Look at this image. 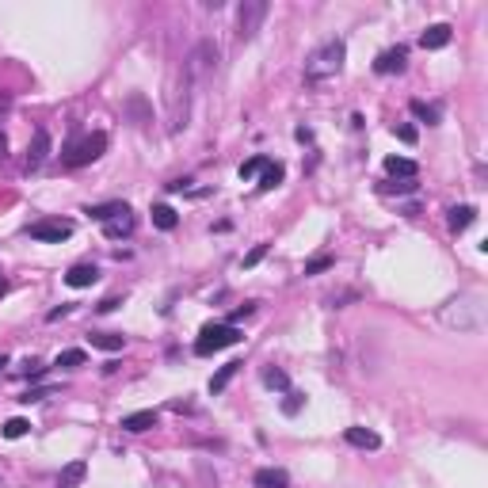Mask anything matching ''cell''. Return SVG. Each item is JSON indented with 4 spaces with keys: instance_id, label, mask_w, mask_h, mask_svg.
<instances>
[{
    "instance_id": "1",
    "label": "cell",
    "mask_w": 488,
    "mask_h": 488,
    "mask_svg": "<svg viewBox=\"0 0 488 488\" xmlns=\"http://www.w3.org/2000/svg\"><path fill=\"white\" fill-rule=\"evenodd\" d=\"M443 324L458 328V332H477V328H484V294L465 290V294L454 298V302H446Z\"/></svg>"
},
{
    "instance_id": "2",
    "label": "cell",
    "mask_w": 488,
    "mask_h": 488,
    "mask_svg": "<svg viewBox=\"0 0 488 488\" xmlns=\"http://www.w3.org/2000/svg\"><path fill=\"white\" fill-rule=\"evenodd\" d=\"M218 61H221V50H218V42H214V39H202V42L191 50V54H187L180 80H187V84H191V88H202V84L210 80V73L218 69Z\"/></svg>"
},
{
    "instance_id": "3",
    "label": "cell",
    "mask_w": 488,
    "mask_h": 488,
    "mask_svg": "<svg viewBox=\"0 0 488 488\" xmlns=\"http://www.w3.org/2000/svg\"><path fill=\"white\" fill-rule=\"evenodd\" d=\"M343 58H347V46H343V39L324 42L321 50H313V58L305 61V80H324V77H336V73L343 69Z\"/></svg>"
},
{
    "instance_id": "4",
    "label": "cell",
    "mask_w": 488,
    "mask_h": 488,
    "mask_svg": "<svg viewBox=\"0 0 488 488\" xmlns=\"http://www.w3.org/2000/svg\"><path fill=\"white\" fill-rule=\"evenodd\" d=\"M103 149H107V134H99V130H96V134H84L80 142H73V145L61 153V164H65V168H84V164L99 161Z\"/></svg>"
},
{
    "instance_id": "5",
    "label": "cell",
    "mask_w": 488,
    "mask_h": 488,
    "mask_svg": "<svg viewBox=\"0 0 488 488\" xmlns=\"http://www.w3.org/2000/svg\"><path fill=\"white\" fill-rule=\"evenodd\" d=\"M233 343H240V328L237 324H206L199 332V340H195V355H214V351L233 347Z\"/></svg>"
},
{
    "instance_id": "6",
    "label": "cell",
    "mask_w": 488,
    "mask_h": 488,
    "mask_svg": "<svg viewBox=\"0 0 488 488\" xmlns=\"http://www.w3.org/2000/svg\"><path fill=\"white\" fill-rule=\"evenodd\" d=\"M267 12H271L267 0H244V4L237 8V39L240 42L256 39V31H260V23L267 20Z\"/></svg>"
},
{
    "instance_id": "7",
    "label": "cell",
    "mask_w": 488,
    "mask_h": 488,
    "mask_svg": "<svg viewBox=\"0 0 488 488\" xmlns=\"http://www.w3.org/2000/svg\"><path fill=\"white\" fill-rule=\"evenodd\" d=\"M27 233H31V240L61 244V240H69V237H73V221H65V218H46V221H35Z\"/></svg>"
},
{
    "instance_id": "8",
    "label": "cell",
    "mask_w": 488,
    "mask_h": 488,
    "mask_svg": "<svg viewBox=\"0 0 488 488\" xmlns=\"http://www.w3.org/2000/svg\"><path fill=\"white\" fill-rule=\"evenodd\" d=\"M405 65H408V50L405 46H393V50H382L378 58H374V73L389 77V73H405Z\"/></svg>"
},
{
    "instance_id": "9",
    "label": "cell",
    "mask_w": 488,
    "mask_h": 488,
    "mask_svg": "<svg viewBox=\"0 0 488 488\" xmlns=\"http://www.w3.org/2000/svg\"><path fill=\"white\" fill-rule=\"evenodd\" d=\"M157 420H161V412H157V408H142V412H130V416H122V431H134V435H142V431L157 427Z\"/></svg>"
},
{
    "instance_id": "10",
    "label": "cell",
    "mask_w": 488,
    "mask_h": 488,
    "mask_svg": "<svg viewBox=\"0 0 488 488\" xmlns=\"http://www.w3.org/2000/svg\"><path fill=\"white\" fill-rule=\"evenodd\" d=\"M99 279V267L96 264H73L69 267V275H65V283H69L73 290H84V286H92Z\"/></svg>"
},
{
    "instance_id": "11",
    "label": "cell",
    "mask_w": 488,
    "mask_h": 488,
    "mask_svg": "<svg viewBox=\"0 0 488 488\" xmlns=\"http://www.w3.org/2000/svg\"><path fill=\"white\" fill-rule=\"evenodd\" d=\"M46 157H50V134L39 126V130H35V142L27 145V168H39Z\"/></svg>"
},
{
    "instance_id": "12",
    "label": "cell",
    "mask_w": 488,
    "mask_h": 488,
    "mask_svg": "<svg viewBox=\"0 0 488 488\" xmlns=\"http://www.w3.org/2000/svg\"><path fill=\"white\" fill-rule=\"evenodd\" d=\"M84 214H88L92 221H103V225H107V221L122 218V214H130V206H126V202H96V206H88Z\"/></svg>"
},
{
    "instance_id": "13",
    "label": "cell",
    "mask_w": 488,
    "mask_h": 488,
    "mask_svg": "<svg viewBox=\"0 0 488 488\" xmlns=\"http://www.w3.org/2000/svg\"><path fill=\"white\" fill-rule=\"evenodd\" d=\"M343 439L351 446H359V450H378L382 446V435H378V431H370V427H347Z\"/></svg>"
},
{
    "instance_id": "14",
    "label": "cell",
    "mask_w": 488,
    "mask_h": 488,
    "mask_svg": "<svg viewBox=\"0 0 488 488\" xmlns=\"http://www.w3.org/2000/svg\"><path fill=\"white\" fill-rule=\"evenodd\" d=\"M252 484H256V488H290V477H286V469L267 465V469H256Z\"/></svg>"
},
{
    "instance_id": "15",
    "label": "cell",
    "mask_w": 488,
    "mask_h": 488,
    "mask_svg": "<svg viewBox=\"0 0 488 488\" xmlns=\"http://www.w3.org/2000/svg\"><path fill=\"white\" fill-rule=\"evenodd\" d=\"M450 42V23H431L424 35H420V46L424 50H443V46Z\"/></svg>"
},
{
    "instance_id": "16",
    "label": "cell",
    "mask_w": 488,
    "mask_h": 488,
    "mask_svg": "<svg viewBox=\"0 0 488 488\" xmlns=\"http://www.w3.org/2000/svg\"><path fill=\"white\" fill-rule=\"evenodd\" d=\"M473 221H477V210H473V206H454V210H450V218H446L450 233H465Z\"/></svg>"
},
{
    "instance_id": "17",
    "label": "cell",
    "mask_w": 488,
    "mask_h": 488,
    "mask_svg": "<svg viewBox=\"0 0 488 488\" xmlns=\"http://www.w3.org/2000/svg\"><path fill=\"white\" fill-rule=\"evenodd\" d=\"M386 172L389 176H401V180H416V161H408V157H386Z\"/></svg>"
},
{
    "instance_id": "18",
    "label": "cell",
    "mask_w": 488,
    "mask_h": 488,
    "mask_svg": "<svg viewBox=\"0 0 488 488\" xmlns=\"http://www.w3.org/2000/svg\"><path fill=\"white\" fill-rule=\"evenodd\" d=\"M153 225H157V229H164V233H172L176 225H180V214H176L172 206L157 202V206H153Z\"/></svg>"
},
{
    "instance_id": "19",
    "label": "cell",
    "mask_w": 488,
    "mask_h": 488,
    "mask_svg": "<svg viewBox=\"0 0 488 488\" xmlns=\"http://www.w3.org/2000/svg\"><path fill=\"white\" fill-rule=\"evenodd\" d=\"M84 473H88V465H84V462H69L61 469V477H58V488H77L84 481Z\"/></svg>"
},
{
    "instance_id": "20",
    "label": "cell",
    "mask_w": 488,
    "mask_h": 488,
    "mask_svg": "<svg viewBox=\"0 0 488 488\" xmlns=\"http://www.w3.org/2000/svg\"><path fill=\"white\" fill-rule=\"evenodd\" d=\"M283 176H286L283 164H271V161H267L264 172H260V191H275V187L283 183Z\"/></svg>"
},
{
    "instance_id": "21",
    "label": "cell",
    "mask_w": 488,
    "mask_h": 488,
    "mask_svg": "<svg viewBox=\"0 0 488 488\" xmlns=\"http://www.w3.org/2000/svg\"><path fill=\"white\" fill-rule=\"evenodd\" d=\"M88 340H92V347H99V351H122L126 336H115V332H92Z\"/></svg>"
},
{
    "instance_id": "22",
    "label": "cell",
    "mask_w": 488,
    "mask_h": 488,
    "mask_svg": "<svg viewBox=\"0 0 488 488\" xmlns=\"http://www.w3.org/2000/svg\"><path fill=\"white\" fill-rule=\"evenodd\" d=\"M103 233H107L111 240H115V237H130V233H134V218H130V214H122V218L103 225Z\"/></svg>"
},
{
    "instance_id": "23",
    "label": "cell",
    "mask_w": 488,
    "mask_h": 488,
    "mask_svg": "<svg viewBox=\"0 0 488 488\" xmlns=\"http://www.w3.org/2000/svg\"><path fill=\"white\" fill-rule=\"evenodd\" d=\"M408 111H412V115H416L420 122H427V126H435V122H439V107H431V103H424V99H412Z\"/></svg>"
},
{
    "instance_id": "24",
    "label": "cell",
    "mask_w": 488,
    "mask_h": 488,
    "mask_svg": "<svg viewBox=\"0 0 488 488\" xmlns=\"http://www.w3.org/2000/svg\"><path fill=\"white\" fill-rule=\"evenodd\" d=\"M240 370V362H225L221 366V370L218 374H214V378H210V393H221L225 386H229V382H233V374H237Z\"/></svg>"
},
{
    "instance_id": "25",
    "label": "cell",
    "mask_w": 488,
    "mask_h": 488,
    "mask_svg": "<svg viewBox=\"0 0 488 488\" xmlns=\"http://www.w3.org/2000/svg\"><path fill=\"white\" fill-rule=\"evenodd\" d=\"M126 107H130V111H134V118H138V126H145V122H149V107H145V96H142V92H134V96H130V99H126Z\"/></svg>"
},
{
    "instance_id": "26",
    "label": "cell",
    "mask_w": 488,
    "mask_h": 488,
    "mask_svg": "<svg viewBox=\"0 0 488 488\" xmlns=\"http://www.w3.org/2000/svg\"><path fill=\"white\" fill-rule=\"evenodd\" d=\"M88 362V355L80 351V347H69V351L58 355V366H65V370H73V366H84Z\"/></svg>"
},
{
    "instance_id": "27",
    "label": "cell",
    "mask_w": 488,
    "mask_h": 488,
    "mask_svg": "<svg viewBox=\"0 0 488 488\" xmlns=\"http://www.w3.org/2000/svg\"><path fill=\"white\" fill-rule=\"evenodd\" d=\"M264 386H271V389H286V386H290L286 370H279V366H267V370H264Z\"/></svg>"
},
{
    "instance_id": "28",
    "label": "cell",
    "mask_w": 488,
    "mask_h": 488,
    "mask_svg": "<svg viewBox=\"0 0 488 488\" xmlns=\"http://www.w3.org/2000/svg\"><path fill=\"white\" fill-rule=\"evenodd\" d=\"M0 431H4V439H23L27 431H31V424H27V420H20V416H16V420H8V424L0 427Z\"/></svg>"
},
{
    "instance_id": "29",
    "label": "cell",
    "mask_w": 488,
    "mask_h": 488,
    "mask_svg": "<svg viewBox=\"0 0 488 488\" xmlns=\"http://www.w3.org/2000/svg\"><path fill=\"white\" fill-rule=\"evenodd\" d=\"M302 405H305V393L290 389V393H286V401H283V412H286V416H298V412H302Z\"/></svg>"
},
{
    "instance_id": "30",
    "label": "cell",
    "mask_w": 488,
    "mask_h": 488,
    "mask_svg": "<svg viewBox=\"0 0 488 488\" xmlns=\"http://www.w3.org/2000/svg\"><path fill=\"white\" fill-rule=\"evenodd\" d=\"M264 157H252V161H244L240 164V180H248V176H256V172H264Z\"/></svg>"
},
{
    "instance_id": "31",
    "label": "cell",
    "mask_w": 488,
    "mask_h": 488,
    "mask_svg": "<svg viewBox=\"0 0 488 488\" xmlns=\"http://www.w3.org/2000/svg\"><path fill=\"white\" fill-rule=\"evenodd\" d=\"M332 267V256H317V260H309L305 264V275H321V271Z\"/></svg>"
},
{
    "instance_id": "32",
    "label": "cell",
    "mask_w": 488,
    "mask_h": 488,
    "mask_svg": "<svg viewBox=\"0 0 488 488\" xmlns=\"http://www.w3.org/2000/svg\"><path fill=\"white\" fill-rule=\"evenodd\" d=\"M252 313H256V302H244L240 309H233V317L225 324H237V321H244V317H252Z\"/></svg>"
},
{
    "instance_id": "33",
    "label": "cell",
    "mask_w": 488,
    "mask_h": 488,
    "mask_svg": "<svg viewBox=\"0 0 488 488\" xmlns=\"http://www.w3.org/2000/svg\"><path fill=\"white\" fill-rule=\"evenodd\" d=\"M264 256H267V244H256V248H252L248 256H244V267H256Z\"/></svg>"
},
{
    "instance_id": "34",
    "label": "cell",
    "mask_w": 488,
    "mask_h": 488,
    "mask_svg": "<svg viewBox=\"0 0 488 488\" xmlns=\"http://www.w3.org/2000/svg\"><path fill=\"white\" fill-rule=\"evenodd\" d=\"M382 191H386V195H393V191L408 195V191H416V183H412V180H405V183H382Z\"/></svg>"
},
{
    "instance_id": "35",
    "label": "cell",
    "mask_w": 488,
    "mask_h": 488,
    "mask_svg": "<svg viewBox=\"0 0 488 488\" xmlns=\"http://www.w3.org/2000/svg\"><path fill=\"white\" fill-rule=\"evenodd\" d=\"M393 134H397L405 145H416V130H412V126H393Z\"/></svg>"
},
{
    "instance_id": "36",
    "label": "cell",
    "mask_w": 488,
    "mask_h": 488,
    "mask_svg": "<svg viewBox=\"0 0 488 488\" xmlns=\"http://www.w3.org/2000/svg\"><path fill=\"white\" fill-rule=\"evenodd\" d=\"M42 397H50V389H27L20 401H23V405H35V401H42Z\"/></svg>"
},
{
    "instance_id": "37",
    "label": "cell",
    "mask_w": 488,
    "mask_h": 488,
    "mask_svg": "<svg viewBox=\"0 0 488 488\" xmlns=\"http://www.w3.org/2000/svg\"><path fill=\"white\" fill-rule=\"evenodd\" d=\"M65 313H69V305H58V309H50V313H46V321H61Z\"/></svg>"
},
{
    "instance_id": "38",
    "label": "cell",
    "mask_w": 488,
    "mask_h": 488,
    "mask_svg": "<svg viewBox=\"0 0 488 488\" xmlns=\"http://www.w3.org/2000/svg\"><path fill=\"white\" fill-rule=\"evenodd\" d=\"M122 302H118V298H107V302H99V313H111V309H118Z\"/></svg>"
},
{
    "instance_id": "39",
    "label": "cell",
    "mask_w": 488,
    "mask_h": 488,
    "mask_svg": "<svg viewBox=\"0 0 488 488\" xmlns=\"http://www.w3.org/2000/svg\"><path fill=\"white\" fill-rule=\"evenodd\" d=\"M8 107H12V96H8V92H0V115H4Z\"/></svg>"
},
{
    "instance_id": "40",
    "label": "cell",
    "mask_w": 488,
    "mask_h": 488,
    "mask_svg": "<svg viewBox=\"0 0 488 488\" xmlns=\"http://www.w3.org/2000/svg\"><path fill=\"white\" fill-rule=\"evenodd\" d=\"M8 157V142H4V134H0V161Z\"/></svg>"
},
{
    "instance_id": "41",
    "label": "cell",
    "mask_w": 488,
    "mask_h": 488,
    "mask_svg": "<svg viewBox=\"0 0 488 488\" xmlns=\"http://www.w3.org/2000/svg\"><path fill=\"white\" fill-rule=\"evenodd\" d=\"M4 290H8V283H4V279H0V298H4Z\"/></svg>"
},
{
    "instance_id": "42",
    "label": "cell",
    "mask_w": 488,
    "mask_h": 488,
    "mask_svg": "<svg viewBox=\"0 0 488 488\" xmlns=\"http://www.w3.org/2000/svg\"><path fill=\"white\" fill-rule=\"evenodd\" d=\"M0 366H8V359H4V355H0Z\"/></svg>"
}]
</instances>
